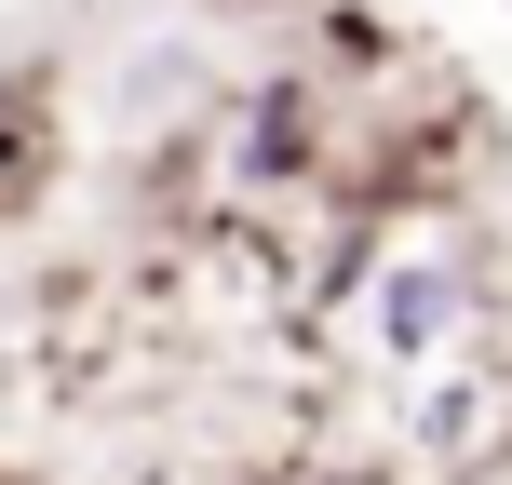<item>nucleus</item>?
I'll return each instance as SVG.
<instances>
[{
  "label": "nucleus",
  "instance_id": "nucleus-1",
  "mask_svg": "<svg viewBox=\"0 0 512 485\" xmlns=\"http://www.w3.org/2000/svg\"><path fill=\"white\" fill-rule=\"evenodd\" d=\"M230 122H243V135H230V176H243V189H310V176L337 162L324 95H310V81H256Z\"/></svg>",
  "mask_w": 512,
  "mask_h": 485
},
{
  "label": "nucleus",
  "instance_id": "nucleus-2",
  "mask_svg": "<svg viewBox=\"0 0 512 485\" xmlns=\"http://www.w3.org/2000/svg\"><path fill=\"white\" fill-rule=\"evenodd\" d=\"M364 324H378V364H432L445 337L472 324V270L459 256H391L378 297H364Z\"/></svg>",
  "mask_w": 512,
  "mask_h": 485
},
{
  "label": "nucleus",
  "instance_id": "nucleus-3",
  "mask_svg": "<svg viewBox=\"0 0 512 485\" xmlns=\"http://www.w3.org/2000/svg\"><path fill=\"white\" fill-rule=\"evenodd\" d=\"M68 162V108H54V68H0V230L54 189Z\"/></svg>",
  "mask_w": 512,
  "mask_h": 485
},
{
  "label": "nucleus",
  "instance_id": "nucleus-4",
  "mask_svg": "<svg viewBox=\"0 0 512 485\" xmlns=\"http://www.w3.org/2000/svg\"><path fill=\"white\" fill-rule=\"evenodd\" d=\"M243 14H270V0H243Z\"/></svg>",
  "mask_w": 512,
  "mask_h": 485
}]
</instances>
